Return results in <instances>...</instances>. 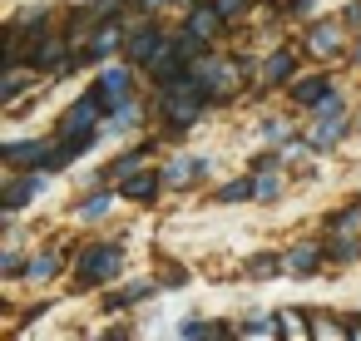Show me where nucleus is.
Wrapping results in <instances>:
<instances>
[{"label":"nucleus","mask_w":361,"mask_h":341,"mask_svg":"<svg viewBox=\"0 0 361 341\" xmlns=\"http://www.w3.org/2000/svg\"><path fill=\"white\" fill-rule=\"evenodd\" d=\"M139 163H144V154H124V159L114 163V178H134V173H139Z\"/></svg>","instance_id":"f3484780"},{"label":"nucleus","mask_w":361,"mask_h":341,"mask_svg":"<svg viewBox=\"0 0 361 341\" xmlns=\"http://www.w3.org/2000/svg\"><path fill=\"white\" fill-rule=\"evenodd\" d=\"M30 85V70H20L16 60H11V70H6V80H0V99H16L20 89Z\"/></svg>","instance_id":"9b49d317"},{"label":"nucleus","mask_w":361,"mask_h":341,"mask_svg":"<svg viewBox=\"0 0 361 341\" xmlns=\"http://www.w3.org/2000/svg\"><path fill=\"white\" fill-rule=\"evenodd\" d=\"M287 267H292V272H312V267H317V247H312V242H302V247H292V257H287Z\"/></svg>","instance_id":"2eb2a0df"},{"label":"nucleus","mask_w":361,"mask_h":341,"mask_svg":"<svg viewBox=\"0 0 361 341\" xmlns=\"http://www.w3.org/2000/svg\"><path fill=\"white\" fill-rule=\"evenodd\" d=\"M257 198H277V178H272V173L257 178Z\"/></svg>","instance_id":"b1692460"},{"label":"nucleus","mask_w":361,"mask_h":341,"mask_svg":"<svg viewBox=\"0 0 361 341\" xmlns=\"http://www.w3.org/2000/svg\"><path fill=\"white\" fill-rule=\"evenodd\" d=\"M317 109V119H341V104H336V94H326L322 104H312Z\"/></svg>","instance_id":"6ab92c4d"},{"label":"nucleus","mask_w":361,"mask_h":341,"mask_svg":"<svg viewBox=\"0 0 361 341\" xmlns=\"http://www.w3.org/2000/svg\"><path fill=\"white\" fill-rule=\"evenodd\" d=\"M247 193H257V188H247V183H228V188L218 193V203H243Z\"/></svg>","instance_id":"a211bd4d"},{"label":"nucleus","mask_w":361,"mask_h":341,"mask_svg":"<svg viewBox=\"0 0 361 341\" xmlns=\"http://www.w3.org/2000/svg\"><path fill=\"white\" fill-rule=\"evenodd\" d=\"M218 25H223V11H218V6H198V11L188 16V25H183V30H193L198 40H213V35H218Z\"/></svg>","instance_id":"423d86ee"},{"label":"nucleus","mask_w":361,"mask_h":341,"mask_svg":"<svg viewBox=\"0 0 361 341\" xmlns=\"http://www.w3.org/2000/svg\"><path fill=\"white\" fill-rule=\"evenodd\" d=\"M346 25H361V0H356V6L346 11Z\"/></svg>","instance_id":"bb28decb"},{"label":"nucleus","mask_w":361,"mask_h":341,"mask_svg":"<svg viewBox=\"0 0 361 341\" xmlns=\"http://www.w3.org/2000/svg\"><path fill=\"white\" fill-rule=\"evenodd\" d=\"M50 272H55V257H50V252H45V257H35V262H30V277H50Z\"/></svg>","instance_id":"5701e85b"},{"label":"nucleus","mask_w":361,"mask_h":341,"mask_svg":"<svg viewBox=\"0 0 361 341\" xmlns=\"http://www.w3.org/2000/svg\"><path fill=\"white\" fill-rule=\"evenodd\" d=\"M277 6H292V0H277Z\"/></svg>","instance_id":"c85d7f7f"},{"label":"nucleus","mask_w":361,"mask_h":341,"mask_svg":"<svg viewBox=\"0 0 361 341\" xmlns=\"http://www.w3.org/2000/svg\"><path fill=\"white\" fill-rule=\"evenodd\" d=\"M114 45H119V25L114 20H104L99 25V35L90 40V50H85V60H104V55H114Z\"/></svg>","instance_id":"6e6552de"},{"label":"nucleus","mask_w":361,"mask_h":341,"mask_svg":"<svg viewBox=\"0 0 361 341\" xmlns=\"http://www.w3.org/2000/svg\"><path fill=\"white\" fill-rule=\"evenodd\" d=\"M124 267V247L119 242H99V247H90L85 257H80V277L85 282H104V277H114Z\"/></svg>","instance_id":"f257e3e1"},{"label":"nucleus","mask_w":361,"mask_h":341,"mask_svg":"<svg viewBox=\"0 0 361 341\" xmlns=\"http://www.w3.org/2000/svg\"><path fill=\"white\" fill-rule=\"evenodd\" d=\"M139 6H144V11H159V6H164V0H139Z\"/></svg>","instance_id":"cd10ccee"},{"label":"nucleus","mask_w":361,"mask_h":341,"mask_svg":"<svg viewBox=\"0 0 361 341\" xmlns=\"http://www.w3.org/2000/svg\"><path fill=\"white\" fill-rule=\"evenodd\" d=\"M129 94H134V80H129V70H104L99 75V85H94V99L114 114V109H124L129 104Z\"/></svg>","instance_id":"f03ea898"},{"label":"nucleus","mask_w":361,"mask_h":341,"mask_svg":"<svg viewBox=\"0 0 361 341\" xmlns=\"http://www.w3.org/2000/svg\"><path fill=\"white\" fill-rule=\"evenodd\" d=\"M356 60H361V50H356Z\"/></svg>","instance_id":"c756f323"},{"label":"nucleus","mask_w":361,"mask_h":341,"mask_svg":"<svg viewBox=\"0 0 361 341\" xmlns=\"http://www.w3.org/2000/svg\"><path fill=\"white\" fill-rule=\"evenodd\" d=\"M159 193V178L154 173H134V178H124V198H154Z\"/></svg>","instance_id":"ddd939ff"},{"label":"nucleus","mask_w":361,"mask_h":341,"mask_svg":"<svg viewBox=\"0 0 361 341\" xmlns=\"http://www.w3.org/2000/svg\"><path fill=\"white\" fill-rule=\"evenodd\" d=\"M262 134H267V139H277V144H282V139H287V124H282V119H267V129H262Z\"/></svg>","instance_id":"a878e982"},{"label":"nucleus","mask_w":361,"mask_h":341,"mask_svg":"<svg viewBox=\"0 0 361 341\" xmlns=\"http://www.w3.org/2000/svg\"><path fill=\"white\" fill-rule=\"evenodd\" d=\"M178 331H183V336H218V326H213V321H203V316H188Z\"/></svg>","instance_id":"dca6fc26"},{"label":"nucleus","mask_w":361,"mask_h":341,"mask_svg":"<svg viewBox=\"0 0 361 341\" xmlns=\"http://www.w3.org/2000/svg\"><path fill=\"white\" fill-rule=\"evenodd\" d=\"M277 267H282L277 257H252V262H247V272H252V277H262V272H277Z\"/></svg>","instance_id":"4be33fe9"},{"label":"nucleus","mask_w":361,"mask_h":341,"mask_svg":"<svg viewBox=\"0 0 361 341\" xmlns=\"http://www.w3.org/2000/svg\"><path fill=\"white\" fill-rule=\"evenodd\" d=\"M104 213H109V198L99 193V198H90V203H85V213H80V218H90V223H94V218H104Z\"/></svg>","instance_id":"aec40b11"},{"label":"nucleus","mask_w":361,"mask_h":341,"mask_svg":"<svg viewBox=\"0 0 361 341\" xmlns=\"http://www.w3.org/2000/svg\"><path fill=\"white\" fill-rule=\"evenodd\" d=\"M213 6H218V11H223V20H233V16H238V11H243V6H247V0H213Z\"/></svg>","instance_id":"393cba45"},{"label":"nucleus","mask_w":361,"mask_h":341,"mask_svg":"<svg viewBox=\"0 0 361 341\" xmlns=\"http://www.w3.org/2000/svg\"><path fill=\"white\" fill-rule=\"evenodd\" d=\"M99 109H104V104H99L94 94L80 99V104L65 114V124H60V144H65V139H94V119H99Z\"/></svg>","instance_id":"7ed1b4c3"},{"label":"nucleus","mask_w":361,"mask_h":341,"mask_svg":"<svg viewBox=\"0 0 361 341\" xmlns=\"http://www.w3.org/2000/svg\"><path fill=\"white\" fill-rule=\"evenodd\" d=\"M40 193H45V183H40V178H16L6 193H0V203H6V213H20V208H25L30 198H40Z\"/></svg>","instance_id":"20e7f679"},{"label":"nucleus","mask_w":361,"mask_h":341,"mask_svg":"<svg viewBox=\"0 0 361 341\" xmlns=\"http://www.w3.org/2000/svg\"><path fill=\"white\" fill-rule=\"evenodd\" d=\"M336 40H341V25H331V20L312 30V50H317V55H331V50H336Z\"/></svg>","instance_id":"f8f14e48"},{"label":"nucleus","mask_w":361,"mask_h":341,"mask_svg":"<svg viewBox=\"0 0 361 341\" xmlns=\"http://www.w3.org/2000/svg\"><path fill=\"white\" fill-rule=\"evenodd\" d=\"M164 50H169V40H164L159 30H139V35L129 40V60H144V65H154Z\"/></svg>","instance_id":"39448f33"},{"label":"nucleus","mask_w":361,"mask_h":341,"mask_svg":"<svg viewBox=\"0 0 361 341\" xmlns=\"http://www.w3.org/2000/svg\"><path fill=\"white\" fill-rule=\"evenodd\" d=\"M243 336H277V326H272V316H257L252 326H243Z\"/></svg>","instance_id":"412c9836"},{"label":"nucleus","mask_w":361,"mask_h":341,"mask_svg":"<svg viewBox=\"0 0 361 341\" xmlns=\"http://www.w3.org/2000/svg\"><path fill=\"white\" fill-rule=\"evenodd\" d=\"M287 75H292V55H272V60L262 65V80H267V85H277V80H287Z\"/></svg>","instance_id":"4468645a"},{"label":"nucleus","mask_w":361,"mask_h":341,"mask_svg":"<svg viewBox=\"0 0 361 341\" xmlns=\"http://www.w3.org/2000/svg\"><path fill=\"white\" fill-rule=\"evenodd\" d=\"M208 173V163L203 159H173V168L164 173V183H173V188H188V183H198Z\"/></svg>","instance_id":"0eeeda50"},{"label":"nucleus","mask_w":361,"mask_h":341,"mask_svg":"<svg viewBox=\"0 0 361 341\" xmlns=\"http://www.w3.org/2000/svg\"><path fill=\"white\" fill-rule=\"evenodd\" d=\"M0 159H6L11 168H25V163H35V168H40V159H45V154H40V144H6V154H0Z\"/></svg>","instance_id":"1a4fd4ad"},{"label":"nucleus","mask_w":361,"mask_h":341,"mask_svg":"<svg viewBox=\"0 0 361 341\" xmlns=\"http://www.w3.org/2000/svg\"><path fill=\"white\" fill-rule=\"evenodd\" d=\"M292 94H297V104H322V99L331 94V85H326V80L317 75V80H302V85H297Z\"/></svg>","instance_id":"9d476101"}]
</instances>
